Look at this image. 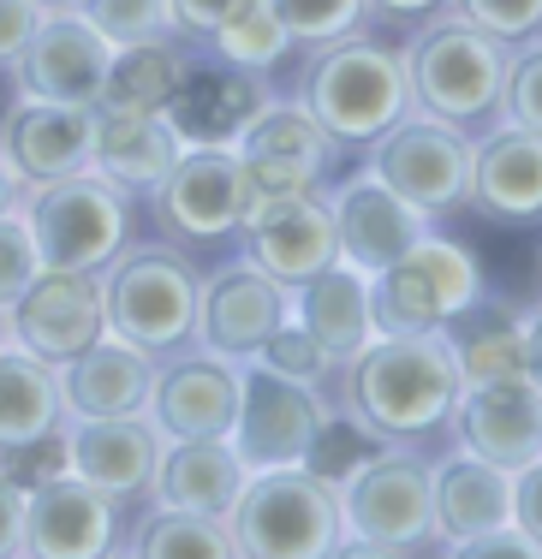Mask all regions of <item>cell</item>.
I'll list each match as a JSON object with an SVG mask.
<instances>
[{
  "instance_id": "29",
  "label": "cell",
  "mask_w": 542,
  "mask_h": 559,
  "mask_svg": "<svg viewBox=\"0 0 542 559\" xmlns=\"http://www.w3.org/2000/svg\"><path fill=\"white\" fill-rule=\"evenodd\" d=\"M293 322H304L322 340V352H334L346 364L376 334V322H369V274L352 269V262H328L322 274L293 286Z\"/></svg>"
},
{
  "instance_id": "52",
  "label": "cell",
  "mask_w": 542,
  "mask_h": 559,
  "mask_svg": "<svg viewBox=\"0 0 542 559\" xmlns=\"http://www.w3.org/2000/svg\"><path fill=\"white\" fill-rule=\"evenodd\" d=\"M537 286H542V250H537Z\"/></svg>"
},
{
  "instance_id": "9",
  "label": "cell",
  "mask_w": 542,
  "mask_h": 559,
  "mask_svg": "<svg viewBox=\"0 0 542 559\" xmlns=\"http://www.w3.org/2000/svg\"><path fill=\"white\" fill-rule=\"evenodd\" d=\"M245 215H250V191H245V167L233 155V143H185L179 162L167 167V179L143 197L150 233L174 238L191 257L233 250Z\"/></svg>"
},
{
  "instance_id": "46",
  "label": "cell",
  "mask_w": 542,
  "mask_h": 559,
  "mask_svg": "<svg viewBox=\"0 0 542 559\" xmlns=\"http://www.w3.org/2000/svg\"><path fill=\"white\" fill-rule=\"evenodd\" d=\"M167 7H174V31H179L191 48H203L209 31H215V24L227 19L239 0H167Z\"/></svg>"
},
{
  "instance_id": "7",
  "label": "cell",
  "mask_w": 542,
  "mask_h": 559,
  "mask_svg": "<svg viewBox=\"0 0 542 559\" xmlns=\"http://www.w3.org/2000/svg\"><path fill=\"white\" fill-rule=\"evenodd\" d=\"M24 226L36 238L43 269H96L102 274L143 233V203L84 167L55 185L24 191Z\"/></svg>"
},
{
  "instance_id": "42",
  "label": "cell",
  "mask_w": 542,
  "mask_h": 559,
  "mask_svg": "<svg viewBox=\"0 0 542 559\" xmlns=\"http://www.w3.org/2000/svg\"><path fill=\"white\" fill-rule=\"evenodd\" d=\"M0 471H7L19 488H36V483H48V476H60L66 471V429L43 435V441L7 447V452H0Z\"/></svg>"
},
{
  "instance_id": "22",
  "label": "cell",
  "mask_w": 542,
  "mask_h": 559,
  "mask_svg": "<svg viewBox=\"0 0 542 559\" xmlns=\"http://www.w3.org/2000/svg\"><path fill=\"white\" fill-rule=\"evenodd\" d=\"M90 126H96V108L12 96L7 114H0V162L24 191L55 185L66 173L90 167Z\"/></svg>"
},
{
  "instance_id": "12",
  "label": "cell",
  "mask_w": 542,
  "mask_h": 559,
  "mask_svg": "<svg viewBox=\"0 0 542 559\" xmlns=\"http://www.w3.org/2000/svg\"><path fill=\"white\" fill-rule=\"evenodd\" d=\"M328 411H334L328 393H310L262 364H245L239 369V411H233L227 441L245 459V471L304 464V452L316 447V429L328 423Z\"/></svg>"
},
{
  "instance_id": "21",
  "label": "cell",
  "mask_w": 542,
  "mask_h": 559,
  "mask_svg": "<svg viewBox=\"0 0 542 559\" xmlns=\"http://www.w3.org/2000/svg\"><path fill=\"white\" fill-rule=\"evenodd\" d=\"M453 447L500 464L507 476L537 464L542 459V388L531 376H500V381L466 388L453 411Z\"/></svg>"
},
{
  "instance_id": "48",
  "label": "cell",
  "mask_w": 542,
  "mask_h": 559,
  "mask_svg": "<svg viewBox=\"0 0 542 559\" xmlns=\"http://www.w3.org/2000/svg\"><path fill=\"white\" fill-rule=\"evenodd\" d=\"M0 559H24V488L0 471Z\"/></svg>"
},
{
  "instance_id": "10",
  "label": "cell",
  "mask_w": 542,
  "mask_h": 559,
  "mask_svg": "<svg viewBox=\"0 0 542 559\" xmlns=\"http://www.w3.org/2000/svg\"><path fill=\"white\" fill-rule=\"evenodd\" d=\"M358 162L393 197H405L429 226L466 215V197H471V138L466 131L441 126L429 114H400Z\"/></svg>"
},
{
  "instance_id": "32",
  "label": "cell",
  "mask_w": 542,
  "mask_h": 559,
  "mask_svg": "<svg viewBox=\"0 0 542 559\" xmlns=\"http://www.w3.org/2000/svg\"><path fill=\"white\" fill-rule=\"evenodd\" d=\"M441 334H447V352H453L466 388L500 381V376H525V310H512V304L478 298L466 316H453Z\"/></svg>"
},
{
  "instance_id": "1",
  "label": "cell",
  "mask_w": 542,
  "mask_h": 559,
  "mask_svg": "<svg viewBox=\"0 0 542 559\" xmlns=\"http://www.w3.org/2000/svg\"><path fill=\"white\" fill-rule=\"evenodd\" d=\"M459 364L447 334H369L334 376V411L376 447L447 452L459 411Z\"/></svg>"
},
{
  "instance_id": "31",
  "label": "cell",
  "mask_w": 542,
  "mask_h": 559,
  "mask_svg": "<svg viewBox=\"0 0 542 559\" xmlns=\"http://www.w3.org/2000/svg\"><path fill=\"white\" fill-rule=\"evenodd\" d=\"M66 423L72 417L60 399V369L19 352V345H0V452L60 435Z\"/></svg>"
},
{
  "instance_id": "37",
  "label": "cell",
  "mask_w": 542,
  "mask_h": 559,
  "mask_svg": "<svg viewBox=\"0 0 542 559\" xmlns=\"http://www.w3.org/2000/svg\"><path fill=\"white\" fill-rule=\"evenodd\" d=\"M72 12H84L114 48L120 43H143V36H167L174 31V7L167 0H78ZM179 36V31H174Z\"/></svg>"
},
{
  "instance_id": "19",
  "label": "cell",
  "mask_w": 542,
  "mask_h": 559,
  "mask_svg": "<svg viewBox=\"0 0 542 559\" xmlns=\"http://www.w3.org/2000/svg\"><path fill=\"white\" fill-rule=\"evenodd\" d=\"M155 464H162V435L150 417H72L66 423V471L102 488L126 518L150 506Z\"/></svg>"
},
{
  "instance_id": "6",
  "label": "cell",
  "mask_w": 542,
  "mask_h": 559,
  "mask_svg": "<svg viewBox=\"0 0 542 559\" xmlns=\"http://www.w3.org/2000/svg\"><path fill=\"white\" fill-rule=\"evenodd\" d=\"M227 530L239 542V559H340V488L304 464L245 471Z\"/></svg>"
},
{
  "instance_id": "2",
  "label": "cell",
  "mask_w": 542,
  "mask_h": 559,
  "mask_svg": "<svg viewBox=\"0 0 542 559\" xmlns=\"http://www.w3.org/2000/svg\"><path fill=\"white\" fill-rule=\"evenodd\" d=\"M286 96L328 131V143L340 155H364L393 119L412 114L400 43L381 24H358L346 36H328V43L304 48L293 60Z\"/></svg>"
},
{
  "instance_id": "39",
  "label": "cell",
  "mask_w": 542,
  "mask_h": 559,
  "mask_svg": "<svg viewBox=\"0 0 542 559\" xmlns=\"http://www.w3.org/2000/svg\"><path fill=\"white\" fill-rule=\"evenodd\" d=\"M500 119L542 131V36L507 48V84H500Z\"/></svg>"
},
{
  "instance_id": "50",
  "label": "cell",
  "mask_w": 542,
  "mask_h": 559,
  "mask_svg": "<svg viewBox=\"0 0 542 559\" xmlns=\"http://www.w3.org/2000/svg\"><path fill=\"white\" fill-rule=\"evenodd\" d=\"M19 209H24V185L7 173V162H0V215H19Z\"/></svg>"
},
{
  "instance_id": "38",
  "label": "cell",
  "mask_w": 542,
  "mask_h": 559,
  "mask_svg": "<svg viewBox=\"0 0 542 559\" xmlns=\"http://www.w3.org/2000/svg\"><path fill=\"white\" fill-rule=\"evenodd\" d=\"M369 452H376V441H369L358 423H346L340 411H328V423L316 429V447L304 452V471H316L322 483L340 488V483H346V476L369 459Z\"/></svg>"
},
{
  "instance_id": "8",
  "label": "cell",
  "mask_w": 542,
  "mask_h": 559,
  "mask_svg": "<svg viewBox=\"0 0 542 559\" xmlns=\"http://www.w3.org/2000/svg\"><path fill=\"white\" fill-rule=\"evenodd\" d=\"M478 298H488L483 262L459 238L435 233V226L400 262L369 274V322H376V334H441Z\"/></svg>"
},
{
  "instance_id": "45",
  "label": "cell",
  "mask_w": 542,
  "mask_h": 559,
  "mask_svg": "<svg viewBox=\"0 0 542 559\" xmlns=\"http://www.w3.org/2000/svg\"><path fill=\"white\" fill-rule=\"evenodd\" d=\"M512 524H519L542 554V459L525 464V471H512Z\"/></svg>"
},
{
  "instance_id": "34",
  "label": "cell",
  "mask_w": 542,
  "mask_h": 559,
  "mask_svg": "<svg viewBox=\"0 0 542 559\" xmlns=\"http://www.w3.org/2000/svg\"><path fill=\"white\" fill-rule=\"evenodd\" d=\"M203 55H215V60H227V66H239V72H257L274 84V78L298 60V48H293V36L281 31V19L269 12V0H239V7L209 31Z\"/></svg>"
},
{
  "instance_id": "51",
  "label": "cell",
  "mask_w": 542,
  "mask_h": 559,
  "mask_svg": "<svg viewBox=\"0 0 542 559\" xmlns=\"http://www.w3.org/2000/svg\"><path fill=\"white\" fill-rule=\"evenodd\" d=\"M31 7H43V12H66V7H78V0H31Z\"/></svg>"
},
{
  "instance_id": "41",
  "label": "cell",
  "mask_w": 542,
  "mask_h": 559,
  "mask_svg": "<svg viewBox=\"0 0 542 559\" xmlns=\"http://www.w3.org/2000/svg\"><path fill=\"white\" fill-rule=\"evenodd\" d=\"M43 257H36V238L24 226V209L19 215H0V304H12L24 286L36 280Z\"/></svg>"
},
{
  "instance_id": "43",
  "label": "cell",
  "mask_w": 542,
  "mask_h": 559,
  "mask_svg": "<svg viewBox=\"0 0 542 559\" xmlns=\"http://www.w3.org/2000/svg\"><path fill=\"white\" fill-rule=\"evenodd\" d=\"M441 554H447V559H542V554H537V542L525 536L519 524H500V530H483V536L447 542Z\"/></svg>"
},
{
  "instance_id": "27",
  "label": "cell",
  "mask_w": 542,
  "mask_h": 559,
  "mask_svg": "<svg viewBox=\"0 0 542 559\" xmlns=\"http://www.w3.org/2000/svg\"><path fill=\"white\" fill-rule=\"evenodd\" d=\"M429 500H435V536H441V548L512 524V476L500 471V464L478 459V452H466V447L435 452Z\"/></svg>"
},
{
  "instance_id": "14",
  "label": "cell",
  "mask_w": 542,
  "mask_h": 559,
  "mask_svg": "<svg viewBox=\"0 0 542 559\" xmlns=\"http://www.w3.org/2000/svg\"><path fill=\"white\" fill-rule=\"evenodd\" d=\"M12 345L43 364H66L84 345L108 334V298H102L96 269H36V280L7 304Z\"/></svg>"
},
{
  "instance_id": "4",
  "label": "cell",
  "mask_w": 542,
  "mask_h": 559,
  "mask_svg": "<svg viewBox=\"0 0 542 559\" xmlns=\"http://www.w3.org/2000/svg\"><path fill=\"white\" fill-rule=\"evenodd\" d=\"M102 298H108V334L114 340L138 345L150 357H167L179 345H197L203 262L162 233H138L102 269Z\"/></svg>"
},
{
  "instance_id": "3",
  "label": "cell",
  "mask_w": 542,
  "mask_h": 559,
  "mask_svg": "<svg viewBox=\"0 0 542 559\" xmlns=\"http://www.w3.org/2000/svg\"><path fill=\"white\" fill-rule=\"evenodd\" d=\"M405 60V96L412 114H429L441 126L483 138L488 126H500V84H507V48L495 36H483L478 24H466L459 12L417 24L400 36Z\"/></svg>"
},
{
  "instance_id": "35",
  "label": "cell",
  "mask_w": 542,
  "mask_h": 559,
  "mask_svg": "<svg viewBox=\"0 0 542 559\" xmlns=\"http://www.w3.org/2000/svg\"><path fill=\"white\" fill-rule=\"evenodd\" d=\"M250 364H262V369H274V376L298 381V388H310V393H328V399H334L340 357H334V352H322V340H316L304 322H293V316H286V322L257 345V357H250Z\"/></svg>"
},
{
  "instance_id": "49",
  "label": "cell",
  "mask_w": 542,
  "mask_h": 559,
  "mask_svg": "<svg viewBox=\"0 0 542 559\" xmlns=\"http://www.w3.org/2000/svg\"><path fill=\"white\" fill-rule=\"evenodd\" d=\"M525 376L542 388V304L525 310Z\"/></svg>"
},
{
  "instance_id": "25",
  "label": "cell",
  "mask_w": 542,
  "mask_h": 559,
  "mask_svg": "<svg viewBox=\"0 0 542 559\" xmlns=\"http://www.w3.org/2000/svg\"><path fill=\"white\" fill-rule=\"evenodd\" d=\"M269 96H274L269 78L239 72V66H227V60H215V55L197 48L191 72H185V84H179V96L167 102V119L179 126L185 143H233V138H239V126Z\"/></svg>"
},
{
  "instance_id": "13",
  "label": "cell",
  "mask_w": 542,
  "mask_h": 559,
  "mask_svg": "<svg viewBox=\"0 0 542 559\" xmlns=\"http://www.w3.org/2000/svg\"><path fill=\"white\" fill-rule=\"evenodd\" d=\"M114 43L84 19V12H43L31 31V43L19 48V60L7 66L12 96L31 102H66V108H96L102 78H108Z\"/></svg>"
},
{
  "instance_id": "16",
  "label": "cell",
  "mask_w": 542,
  "mask_h": 559,
  "mask_svg": "<svg viewBox=\"0 0 542 559\" xmlns=\"http://www.w3.org/2000/svg\"><path fill=\"white\" fill-rule=\"evenodd\" d=\"M126 524L120 506L72 471L24 488V559H114Z\"/></svg>"
},
{
  "instance_id": "20",
  "label": "cell",
  "mask_w": 542,
  "mask_h": 559,
  "mask_svg": "<svg viewBox=\"0 0 542 559\" xmlns=\"http://www.w3.org/2000/svg\"><path fill=\"white\" fill-rule=\"evenodd\" d=\"M233 250L245 262H257L269 280H281L286 292L304 286L310 274H322L328 262H340L334 221H328L322 197H262V203H250Z\"/></svg>"
},
{
  "instance_id": "5",
  "label": "cell",
  "mask_w": 542,
  "mask_h": 559,
  "mask_svg": "<svg viewBox=\"0 0 542 559\" xmlns=\"http://www.w3.org/2000/svg\"><path fill=\"white\" fill-rule=\"evenodd\" d=\"M429 452L412 447H376L358 471L340 483V554L369 559H405V554H441L435 536V500H429Z\"/></svg>"
},
{
  "instance_id": "30",
  "label": "cell",
  "mask_w": 542,
  "mask_h": 559,
  "mask_svg": "<svg viewBox=\"0 0 542 559\" xmlns=\"http://www.w3.org/2000/svg\"><path fill=\"white\" fill-rule=\"evenodd\" d=\"M197 48L185 36H143V43H120L108 60V78H102V102L96 108H150L167 114V102L179 96L185 72H191Z\"/></svg>"
},
{
  "instance_id": "15",
  "label": "cell",
  "mask_w": 542,
  "mask_h": 559,
  "mask_svg": "<svg viewBox=\"0 0 542 559\" xmlns=\"http://www.w3.org/2000/svg\"><path fill=\"white\" fill-rule=\"evenodd\" d=\"M239 369L233 357H215L203 345H179V352L155 357L150 381V429L162 441H215L233 429L239 411Z\"/></svg>"
},
{
  "instance_id": "40",
  "label": "cell",
  "mask_w": 542,
  "mask_h": 559,
  "mask_svg": "<svg viewBox=\"0 0 542 559\" xmlns=\"http://www.w3.org/2000/svg\"><path fill=\"white\" fill-rule=\"evenodd\" d=\"M453 12L466 24H478L483 36H495L500 48H519L542 36V0H453Z\"/></svg>"
},
{
  "instance_id": "24",
  "label": "cell",
  "mask_w": 542,
  "mask_h": 559,
  "mask_svg": "<svg viewBox=\"0 0 542 559\" xmlns=\"http://www.w3.org/2000/svg\"><path fill=\"white\" fill-rule=\"evenodd\" d=\"M179 150H185V138L167 114L96 108V126H90V173H102V179L120 185L138 203L167 179V167L179 162Z\"/></svg>"
},
{
  "instance_id": "18",
  "label": "cell",
  "mask_w": 542,
  "mask_h": 559,
  "mask_svg": "<svg viewBox=\"0 0 542 559\" xmlns=\"http://www.w3.org/2000/svg\"><path fill=\"white\" fill-rule=\"evenodd\" d=\"M322 203H328V221H334L340 262H352V269H364V274L400 262L405 250L429 233V221H423L405 197H393L364 162L340 173L322 191Z\"/></svg>"
},
{
  "instance_id": "36",
  "label": "cell",
  "mask_w": 542,
  "mask_h": 559,
  "mask_svg": "<svg viewBox=\"0 0 542 559\" xmlns=\"http://www.w3.org/2000/svg\"><path fill=\"white\" fill-rule=\"evenodd\" d=\"M269 12L281 19V31L293 36L298 55L316 43H328V36H346V31H358V24H369L364 0H269Z\"/></svg>"
},
{
  "instance_id": "28",
  "label": "cell",
  "mask_w": 542,
  "mask_h": 559,
  "mask_svg": "<svg viewBox=\"0 0 542 559\" xmlns=\"http://www.w3.org/2000/svg\"><path fill=\"white\" fill-rule=\"evenodd\" d=\"M245 488V459L233 452L227 435L215 441H162V464H155V506H185V512L227 518Z\"/></svg>"
},
{
  "instance_id": "23",
  "label": "cell",
  "mask_w": 542,
  "mask_h": 559,
  "mask_svg": "<svg viewBox=\"0 0 542 559\" xmlns=\"http://www.w3.org/2000/svg\"><path fill=\"white\" fill-rule=\"evenodd\" d=\"M483 221L500 226H537L542 221V131L525 126H488L471 138V197Z\"/></svg>"
},
{
  "instance_id": "11",
  "label": "cell",
  "mask_w": 542,
  "mask_h": 559,
  "mask_svg": "<svg viewBox=\"0 0 542 559\" xmlns=\"http://www.w3.org/2000/svg\"><path fill=\"white\" fill-rule=\"evenodd\" d=\"M233 155L245 167L250 203H262V197H322L340 179V167H346V155L328 143V131L286 90H274L239 126Z\"/></svg>"
},
{
  "instance_id": "47",
  "label": "cell",
  "mask_w": 542,
  "mask_h": 559,
  "mask_svg": "<svg viewBox=\"0 0 542 559\" xmlns=\"http://www.w3.org/2000/svg\"><path fill=\"white\" fill-rule=\"evenodd\" d=\"M36 19H43V7H31V0H0V72H7V66L19 60V48L31 43Z\"/></svg>"
},
{
  "instance_id": "26",
  "label": "cell",
  "mask_w": 542,
  "mask_h": 559,
  "mask_svg": "<svg viewBox=\"0 0 542 559\" xmlns=\"http://www.w3.org/2000/svg\"><path fill=\"white\" fill-rule=\"evenodd\" d=\"M150 381H155L150 352L102 334L96 345H84L78 357L60 364L66 417H143L150 411Z\"/></svg>"
},
{
  "instance_id": "17",
  "label": "cell",
  "mask_w": 542,
  "mask_h": 559,
  "mask_svg": "<svg viewBox=\"0 0 542 559\" xmlns=\"http://www.w3.org/2000/svg\"><path fill=\"white\" fill-rule=\"evenodd\" d=\"M293 316V292L269 280L257 262L227 250V262L203 269V298H197V345L233 364H250L257 345Z\"/></svg>"
},
{
  "instance_id": "33",
  "label": "cell",
  "mask_w": 542,
  "mask_h": 559,
  "mask_svg": "<svg viewBox=\"0 0 542 559\" xmlns=\"http://www.w3.org/2000/svg\"><path fill=\"white\" fill-rule=\"evenodd\" d=\"M120 554L131 559H239V542H233L227 518L209 512H185V506H143L126 524Z\"/></svg>"
},
{
  "instance_id": "44",
  "label": "cell",
  "mask_w": 542,
  "mask_h": 559,
  "mask_svg": "<svg viewBox=\"0 0 542 559\" xmlns=\"http://www.w3.org/2000/svg\"><path fill=\"white\" fill-rule=\"evenodd\" d=\"M369 24H381V31H417V24L441 19V12H453V0H364Z\"/></svg>"
}]
</instances>
